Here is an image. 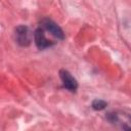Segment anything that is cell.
<instances>
[{"instance_id": "cell-3", "label": "cell", "mask_w": 131, "mask_h": 131, "mask_svg": "<svg viewBox=\"0 0 131 131\" xmlns=\"http://www.w3.org/2000/svg\"><path fill=\"white\" fill-rule=\"evenodd\" d=\"M34 41H35L36 46L39 49H45V48H48V47L53 45V42H51L50 40H48L45 37L44 30L41 29V28H38V29L35 30V32H34Z\"/></svg>"}, {"instance_id": "cell-5", "label": "cell", "mask_w": 131, "mask_h": 131, "mask_svg": "<svg viewBox=\"0 0 131 131\" xmlns=\"http://www.w3.org/2000/svg\"><path fill=\"white\" fill-rule=\"evenodd\" d=\"M106 105H107V103L104 100H102V99H94L92 101V107L94 110H97V111H100V110L105 108Z\"/></svg>"}, {"instance_id": "cell-1", "label": "cell", "mask_w": 131, "mask_h": 131, "mask_svg": "<svg viewBox=\"0 0 131 131\" xmlns=\"http://www.w3.org/2000/svg\"><path fill=\"white\" fill-rule=\"evenodd\" d=\"M32 33L27 26H18L14 30L15 41L20 46H29L32 42Z\"/></svg>"}, {"instance_id": "cell-2", "label": "cell", "mask_w": 131, "mask_h": 131, "mask_svg": "<svg viewBox=\"0 0 131 131\" xmlns=\"http://www.w3.org/2000/svg\"><path fill=\"white\" fill-rule=\"evenodd\" d=\"M41 26H42L43 30L48 31V32H49L52 36H54L55 38L60 39V40H63V39H64L63 31H62L61 28H60L56 23H54L52 19L43 18V19L41 20Z\"/></svg>"}, {"instance_id": "cell-4", "label": "cell", "mask_w": 131, "mask_h": 131, "mask_svg": "<svg viewBox=\"0 0 131 131\" xmlns=\"http://www.w3.org/2000/svg\"><path fill=\"white\" fill-rule=\"evenodd\" d=\"M59 77L62 81L63 86L70 90V91H76L78 88V82L77 80L71 75V73L67 70H60L59 71Z\"/></svg>"}]
</instances>
